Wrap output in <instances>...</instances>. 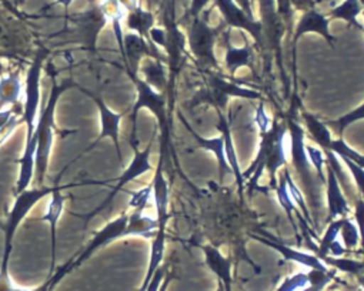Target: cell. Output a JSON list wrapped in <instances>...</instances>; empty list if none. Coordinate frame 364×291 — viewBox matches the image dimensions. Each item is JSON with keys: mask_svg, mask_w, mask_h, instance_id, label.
I'll use <instances>...</instances> for the list:
<instances>
[{"mask_svg": "<svg viewBox=\"0 0 364 291\" xmlns=\"http://www.w3.org/2000/svg\"><path fill=\"white\" fill-rule=\"evenodd\" d=\"M73 86L72 80H65L63 83L58 84L56 79L53 77L52 83V92L49 96L48 103L42 109L39 114V120L36 124V130L33 137L38 141V148H36V173H38V182L39 185H43L45 176L48 173L49 168V159H50V152L53 148V140H55V113L58 109V101L62 97V94Z\"/></svg>", "mask_w": 364, "mask_h": 291, "instance_id": "cell-1", "label": "cell"}, {"mask_svg": "<svg viewBox=\"0 0 364 291\" xmlns=\"http://www.w3.org/2000/svg\"><path fill=\"white\" fill-rule=\"evenodd\" d=\"M136 90H137V99L136 103L132 107V138L130 144L133 150H139V141H137V114L141 109H149L157 119L160 133H161V148L164 149V144L167 143V111H166V96L157 90H154L151 86H149L143 79L139 76L132 77Z\"/></svg>", "mask_w": 364, "mask_h": 291, "instance_id": "cell-2", "label": "cell"}, {"mask_svg": "<svg viewBox=\"0 0 364 291\" xmlns=\"http://www.w3.org/2000/svg\"><path fill=\"white\" fill-rule=\"evenodd\" d=\"M55 187H35V189H26L25 192L16 194V200L14 207L9 212L6 227H5V251L4 258L0 267L9 268V261L14 250V238L15 234L22 224V221L28 217L31 210L46 196H50Z\"/></svg>", "mask_w": 364, "mask_h": 291, "instance_id": "cell-3", "label": "cell"}, {"mask_svg": "<svg viewBox=\"0 0 364 291\" xmlns=\"http://www.w3.org/2000/svg\"><path fill=\"white\" fill-rule=\"evenodd\" d=\"M45 53L39 52L32 62L28 76H26V86H25V104H23V121L26 123V141H29L36 130V124L41 114V80H42V70H43Z\"/></svg>", "mask_w": 364, "mask_h": 291, "instance_id": "cell-4", "label": "cell"}, {"mask_svg": "<svg viewBox=\"0 0 364 291\" xmlns=\"http://www.w3.org/2000/svg\"><path fill=\"white\" fill-rule=\"evenodd\" d=\"M220 33L222 28L215 29L200 18L193 19V23L189 29V48L200 65L210 67L219 66L215 55V45Z\"/></svg>", "mask_w": 364, "mask_h": 291, "instance_id": "cell-5", "label": "cell"}, {"mask_svg": "<svg viewBox=\"0 0 364 291\" xmlns=\"http://www.w3.org/2000/svg\"><path fill=\"white\" fill-rule=\"evenodd\" d=\"M287 131L290 133V155L291 165L300 177L301 183L309 192L310 199H313V168L309 162L307 150H306V131L303 126L294 119L290 117L287 120Z\"/></svg>", "mask_w": 364, "mask_h": 291, "instance_id": "cell-6", "label": "cell"}, {"mask_svg": "<svg viewBox=\"0 0 364 291\" xmlns=\"http://www.w3.org/2000/svg\"><path fill=\"white\" fill-rule=\"evenodd\" d=\"M150 155H151V143L147 144V148L140 152V150H134V158L132 160V163L127 166V169L122 173V176L117 180V185L113 187V190L110 192V194L107 196V199L90 214H87L86 220H90L92 217H95L96 214H99L102 210H105L107 206L112 204L113 199L117 196V193L129 183H132L133 180H136L137 177L149 173L153 170V166L150 163Z\"/></svg>", "mask_w": 364, "mask_h": 291, "instance_id": "cell-7", "label": "cell"}, {"mask_svg": "<svg viewBox=\"0 0 364 291\" xmlns=\"http://www.w3.org/2000/svg\"><path fill=\"white\" fill-rule=\"evenodd\" d=\"M127 220H129V214L124 213L120 217L112 220L110 223H107L103 229H100L95 237L92 238V241L85 247V250L79 254V257L72 260V270H75L77 265L83 264L86 260H89L92 257V254H95L97 250H100L105 246H109L110 243L124 237V231H126V226H127Z\"/></svg>", "mask_w": 364, "mask_h": 291, "instance_id": "cell-8", "label": "cell"}, {"mask_svg": "<svg viewBox=\"0 0 364 291\" xmlns=\"http://www.w3.org/2000/svg\"><path fill=\"white\" fill-rule=\"evenodd\" d=\"M82 92H85L87 96H90V99L96 103L97 111H99L100 134H99V137L96 138V143H95V144H97V143L102 141L103 138H112V141H113V144H114V149H116L117 159H119V162L122 163L123 159H122V149H120V138H119V134H120V123H122V119H123V113H116V111H113V110L103 101V99H100V97L96 96L95 93H92V92H89V90H85V89H82Z\"/></svg>", "mask_w": 364, "mask_h": 291, "instance_id": "cell-9", "label": "cell"}, {"mask_svg": "<svg viewBox=\"0 0 364 291\" xmlns=\"http://www.w3.org/2000/svg\"><path fill=\"white\" fill-rule=\"evenodd\" d=\"M216 6L220 9L228 26L246 31L260 48L264 45L262 23L250 19L235 0H216Z\"/></svg>", "mask_w": 364, "mask_h": 291, "instance_id": "cell-10", "label": "cell"}, {"mask_svg": "<svg viewBox=\"0 0 364 291\" xmlns=\"http://www.w3.org/2000/svg\"><path fill=\"white\" fill-rule=\"evenodd\" d=\"M276 121V134L270 144V149L266 156V170H269L270 182L274 186L277 182V173L280 169L287 166V150H286V133L287 124L284 121Z\"/></svg>", "mask_w": 364, "mask_h": 291, "instance_id": "cell-11", "label": "cell"}, {"mask_svg": "<svg viewBox=\"0 0 364 291\" xmlns=\"http://www.w3.org/2000/svg\"><path fill=\"white\" fill-rule=\"evenodd\" d=\"M153 187V202L156 207V214H157V223H159V230H166L167 221H168V183L163 175V159H160L156 172H154V179L151 183Z\"/></svg>", "mask_w": 364, "mask_h": 291, "instance_id": "cell-12", "label": "cell"}, {"mask_svg": "<svg viewBox=\"0 0 364 291\" xmlns=\"http://www.w3.org/2000/svg\"><path fill=\"white\" fill-rule=\"evenodd\" d=\"M219 120H218V130L220 131V136L223 137L225 141V153H226V159L228 163L233 172V176L236 179L237 187H239V193L240 197L243 199V193H245V179H243V173L239 165V159H237V153H236V148H235V141L232 137V130H230V123L228 120V117L223 114V111H218Z\"/></svg>", "mask_w": 364, "mask_h": 291, "instance_id": "cell-13", "label": "cell"}, {"mask_svg": "<svg viewBox=\"0 0 364 291\" xmlns=\"http://www.w3.org/2000/svg\"><path fill=\"white\" fill-rule=\"evenodd\" d=\"M306 33H317L323 36L331 46H333V42L336 40L328 31V19L320 12H317L316 9L304 12V15L300 18L296 26L294 38H293V48H296L299 39Z\"/></svg>", "mask_w": 364, "mask_h": 291, "instance_id": "cell-14", "label": "cell"}, {"mask_svg": "<svg viewBox=\"0 0 364 291\" xmlns=\"http://www.w3.org/2000/svg\"><path fill=\"white\" fill-rule=\"evenodd\" d=\"M208 267L216 274L219 282L223 284L225 291H232L233 284V260L226 257L220 248L215 246H203Z\"/></svg>", "mask_w": 364, "mask_h": 291, "instance_id": "cell-15", "label": "cell"}, {"mask_svg": "<svg viewBox=\"0 0 364 291\" xmlns=\"http://www.w3.org/2000/svg\"><path fill=\"white\" fill-rule=\"evenodd\" d=\"M256 240L264 243L266 246L272 247L273 250H276L277 253H280V256L286 260V261H293V263H297L300 265H304L310 270H317V271H328V267L316 256V254H310V253H303V251H299V250H294L283 243H277V241H273V240H267V238H263V237H256Z\"/></svg>", "mask_w": 364, "mask_h": 291, "instance_id": "cell-16", "label": "cell"}, {"mask_svg": "<svg viewBox=\"0 0 364 291\" xmlns=\"http://www.w3.org/2000/svg\"><path fill=\"white\" fill-rule=\"evenodd\" d=\"M327 168V177H326V187H327V204H328V221H333L336 219L347 217L350 213V204L347 202V197L343 193L341 186L337 182V177L334 176L333 170Z\"/></svg>", "mask_w": 364, "mask_h": 291, "instance_id": "cell-17", "label": "cell"}, {"mask_svg": "<svg viewBox=\"0 0 364 291\" xmlns=\"http://www.w3.org/2000/svg\"><path fill=\"white\" fill-rule=\"evenodd\" d=\"M66 204V196L62 192V187L56 186L50 194V200L46 209V213L42 216V220L50 226V236H52V271H55V261H56V233L58 224L63 214Z\"/></svg>", "mask_w": 364, "mask_h": 291, "instance_id": "cell-18", "label": "cell"}, {"mask_svg": "<svg viewBox=\"0 0 364 291\" xmlns=\"http://www.w3.org/2000/svg\"><path fill=\"white\" fill-rule=\"evenodd\" d=\"M186 127L191 130L192 136L195 137V140L198 141V146H200V148H203L205 150L210 152L215 155L216 160H218V169H219V180L220 183H223L225 177L228 175H233L229 163H228V159H226V153H225V141H223V137L219 136V137H213V138H205L202 136H199L192 127H189V124L186 123V120H183Z\"/></svg>", "mask_w": 364, "mask_h": 291, "instance_id": "cell-19", "label": "cell"}, {"mask_svg": "<svg viewBox=\"0 0 364 291\" xmlns=\"http://www.w3.org/2000/svg\"><path fill=\"white\" fill-rule=\"evenodd\" d=\"M260 5H262L260 11L263 16V22L260 23L263 28V33L266 32V36L272 42V45L279 46L284 32V22L282 21V18L279 16L274 8V0H260Z\"/></svg>", "mask_w": 364, "mask_h": 291, "instance_id": "cell-20", "label": "cell"}, {"mask_svg": "<svg viewBox=\"0 0 364 291\" xmlns=\"http://www.w3.org/2000/svg\"><path fill=\"white\" fill-rule=\"evenodd\" d=\"M229 33H226V57H225V65L226 69L230 75H235L239 69L242 67H249L255 72V65H253V48L252 46H243V48H235L230 45L229 40Z\"/></svg>", "mask_w": 364, "mask_h": 291, "instance_id": "cell-21", "label": "cell"}, {"mask_svg": "<svg viewBox=\"0 0 364 291\" xmlns=\"http://www.w3.org/2000/svg\"><path fill=\"white\" fill-rule=\"evenodd\" d=\"M23 94V83L19 73H9L0 77V110L14 107Z\"/></svg>", "mask_w": 364, "mask_h": 291, "instance_id": "cell-22", "label": "cell"}, {"mask_svg": "<svg viewBox=\"0 0 364 291\" xmlns=\"http://www.w3.org/2000/svg\"><path fill=\"white\" fill-rule=\"evenodd\" d=\"M159 231L157 219H153L144 212H132L129 214L124 237L127 236H141L144 238H154Z\"/></svg>", "mask_w": 364, "mask_h": 291, "instance_id": "cell-23", "label": "cell"}, {"mask_svg": "<svg viewBox=\"0 0 364 291\" xmlns=\"http://www.w3.org/2000/svg\"><path fill=\"white\" fill-rule=\"evenodd\" d=\"M208 86L218 89L219 92L225 93L228 97H240V99H249V100H263L262 93H259L257 90L249 89V87H243L237 83H233L225 77L216 76V75H210L208 77Z\"/></svg>", "mask_w": 364, "mask_h": 291, "instance_id": "cell-24", "label": "cell"}, {"mask_svg": "<svg viewBox=\"0 0 364 291\" xmlns=\"http://www.w3.org/2000/svg\"><path fill=\"white\" fill-rule=\"evenodd\" d=\"M139 72L143 75V80L154 90L163 93L167 86V75L164 62L147 57L144 63H140Z\"/></svg>", "mask_w": 364, "mask_h": 291, "instance_id": "cell-25", "label": "cell"}, {"mask_svg": "<svg viewBox=\"0 0 364 291\" xmlns=\"http://www.w3.org/2000/svg\"><path fill=\"white\" fill-rule=\"evenodd\" d=\"M301 117H303L306 128H307L310 137L314 140V143L318 146V148L323 152H328L330 144L333 141L331 131H330L328 126L326 123H323L321 120H318L316 116L310 114V113H303Z\"/></svg>", "mask_w": 364, "mask_h": 291, "instance_id": "cell-26", "label": "cell"}, {"mask_svg": "<svg viewBox=\"0 0 364 291\" xmlns=\"http://www.w3.org/2000/svg\"><path fill=\"white\" fill-rule=\"evenodd\" d=\"M164 251H166V230H159L157 234L153 238V243H151L147 273H146L144 281H143V284H141L139 291H144L146 290V287L149 285V282L153 278L154 273L160 268V265L163 263V258H164Z\"/></svg>", "mask_w": 364, "mask_h": 291, "instance_id": "cell-27", "label": "cell"}, {"mask_svg": "<svg viewBox=\"0 0 364 291\" xmlns=\"http://www.w3.org/2000/svg\"><path fill=\"white\" fill-rule=\"evenodd\" d=\"M229 100H230V97H228L225 93H222L218 89H213L210 86H206L205 89H202L192 97L189 107H191V110H193L200 104H210L218 111H222V110L228 109Z\"/></svg>", "mask_w": 364, "mask_h": 291, "instance_id": "cell-28", "label": "cell"}, {"mask_svg": "<svg viewBox=\"0 0 364 291\" xmlns=\"http://www.w3.org/2000/svg\"><path fill=\"white\" fill-rule=\"evenodd\" d=\"M153 25H154V16L150 12L143 11L141 8H134L127 16V28L137 32V35L144 38L149 43H150L149 35H150V31L153 29Z\"/></svg>", "mask_w": 364, "mask_h": 291, "instance_id": "cell-29", "label": "cell"}, {"mask_svg": "<svg viewBox=\"0 0 364 291\" xmlns=\"http://www.w3.org/2000/svg\"><path fill=\"white\" fill-rule=\"evenodd\" d=\"M276 196H277V200L280 203V206L283 207V210L286 212L287 214V219L291 223L293 229L297 231V221H296V217L299 221H306V219L300 214V210L297 209V206L294 204L293 199L290 197L289 194V190H287V186H286V182H284V177L280 179V182L277 183L276 186Z\"/></svg>", "mask_w": 364, "mask_h": 291, "instance_id": "cell-30", "label": "cell"}, {"mask_svg": "<svg viewBox=\"0 0 364 291\" xmlns=\"http://www.w3.org/2000/svg\"><path fill=\"white\" fill-rule=\"evenodd\" d=\"M363 12V6L358 0H344L340 6L331 9V16L336 19H343L348 23V26H354L360 31H364L358 23L357 16Z\"/></svg>", "mask_w": 364, "mask_h": 291, "instance_id": "cell-31", "label": "cell"}, {"mask_svg": "<svg viewBox=\"0 0 364 291\" xmlns=\"http://www.w3.org/2000/svg\"><path fill=\"white\" fill-rule=\"evenodd\" d=\"M321 261L327 265L334 268L336 271H343L346 274L350 275H361L364 274V263L354 260V258H348V257H331V256H326L321 258Z\"/></svg>", "mask_w": 364, "mask_h": 291, "instance_id": "cell-32", "label": "cell"}, {"mask_svg": "<svg viewBox=\"0 0 364 291\" xmlns=\"http://www.w3.org/2000/svg\"><path fill=\"white\" fill-rule=\"evenodd\" d=\"M283 177H284V182H286V186H287V190H289V194L290 197L293 199L294 204L297 206L299 210L303 212V216L304 219L309 221V224H313V219L310 216V212H309V207L306 204V200H304V196H303V192L299 189V186L296 185L294 179L291 177V173H290V169L286 166L283 169Z\"/></svg>", "mask_w": 364, "mask_h": 291, "instance_id": "cell-33", "label": "cell"}, {"mask_svg": "<svg viewBox=\"0 0 364 291\" xmlns=\"http://www.w3.org/2000/svg\"><path fill=\"white\" fill-rule=\"evenodd\" d=\"M324 158H326L327 166L333 170L334 176L337 177V182H338V185L341 186V189H346V192H347L348 194H353V193H354V182H351L350 177H348V175H346L344 166H341L340 159H338L334 153H331L330 150H328V152H324Z\"/></svg>", "mask_w": 364, "mask_h": 291, "instance_id": "cell-34", "label": "cell"}, {"mask_svg": "<svg viewBox=\"0 0 364 291\" xmlns=\"http://www.w3.org/2000/svg\"><path fill=\"white\" fill-rule=\"evenodd\" d=\"M330 152L334 153L338 159H348L353 163H355L357 166H360L361 169H364V156L360 155L358 152H355L354 149H351L341 137L331 141Z\"/></svg>", "mask_w": 364, "mask_h": 291, "instance_id": "cell-35", "label": "cell"}, {"mask_svg": "<svg viewBox=\"0 0 364 291\" xmlns=\"http://www.w3.org/2000/svg\"><path fill=\"white\" fill-rule=\"evenodd\" d=\"M344 219V217H343ZM343 219H336L333 221H330L318 247L316 248V256L321 260L323 257H326L328 254V248L330 246L337 240V237L340 236V229L343 226Z\"/></svg>", "mask_w": 364, "mask_h": 291, "instance_id": "cell-36", "label": "cell"}, {"mask_svg": "<svg viewBox=\"0 0 364 291\" xmlns=\"http://www.w3.org/2000/svg\"><path fill=\"white\" fill-rule=\"evenodd\" d=\"M340 236L343 238L344 243V248L347 251L354 250L358 244H360V234H358V229L355 226V223L353 220H350L348 217L343 219V226L340 229Z\"/></svg>", "mask_w": 364, "mask_h": 291, "instance_id": "cell-37", "label": "cell"}, {"mask_svg": "<svg viewBox=\"0 0 364 291\" xmlns=\"http://www.w3.org/2000/svg\"><path fill=\"white\" fill-rule=\"evenodd\" d=\"M306 150H307V156H309V162H310L311 168L316 170L321 185H326V175H324L326 158H324V152L320 148H314V146L307 144V143H306Z\"/></svg>", "mask_w": 364, "mask_h": 291, "instance_id": "cell-38", "label": "cell"}, {"mask_svg": "<svg viewBox=\"0 0 364 291\" xmlns=\"http://www.w3.org/2000/svg\"><path fill=\"white\" fill-rule=\"evenodd\" d=\"M358 120H364V103H363L361 106H358L357 109L351 110L350 113L344 114V116L340 117L338 120H336V121H328L327 126L334 127L336 131L338 133V136L341 137L343 133H344V130H346L350 124H353V123H355V121H358Z\"/></svg>", "mask_w": 364, "mask_h": 291, "instance_id": "cell-39", "label": "cell"}, {"mask_svg": "<svg viewBox=\"0 0 364 291\" xmlns=\"http://www.w3.org/2000/svg\"><path fill=\"white\" fill-rule=\"evenodd\" d=\"M151 199H153V187L150 185L147 187H143L132 193V197L129 200V209H132L133 212H144Z\"/></svg>", "mask_w": 364, "mask_h": 291, "instance_id": "cell-40", "label": "cell"}, {"mask_svg": "<svg viewBox=\"0 0 364 291\" xmlns=\"http://www.w3.org/2000/svg\"><path fill=\"white\" fill-rule=\"evenodd\" d=\"M255 124L259 128V133L263 134V133H267L272 126H273V120L272 117L266 113V109H264V101L260 100L257 109H256V113H255Z\"/></svg>", "mask_w": 364, "mask_h": 291, "instance_id": "cell-41", "label": "cell"}, {"mask_svg": "<svg viewBox=\"0 0 364 291\" xmlns=\"http://www.w3.org/2000/svg\"><path fill=\"white\" fill-rule=\"evenodd\" d=\"M346 165V169L350 172L351 175V179L354 182V186L358 189L360 194H361V199L364 200V169H361L360 166H357L355 163H353L351 160L348 159H341Z\"/></svg>", "mask_w": 364, "mask_h": 291, "instance_id": "cell-42", "label": "cell"}, {"mask_svg": "<svg viewBox=\"0 0 364 291\" xmlns=\"http://www.w3.org/2000/svg\"><path fill=\"white\" fill-rule=\"evenodd\" d=\"M354 223L358 229L360 246H361V251H363V257H364V200L361 197L357 199L354 203ZM363 263H364V260H363Z\"/></svg>", "mask_w": 364, "mask_h": 291, "instance_id": "cell-43", "label": "cell"}, {"mask_svg": "<svg viewBox=\"0 0 364 291\" xmlns=\"http://www.w3.org/2000/svg\"><path fill=\"white\" fill-rule=\"evenodd\" d=\"M277 13L282 18V21L290 26L293 22V9L290 5V0H277Z\"/></svg>", "mask_w": 364, "mask_h": 291, "instance_id": "cell-44", "label": "cell"}, {"mask_svg": "<svg viewBox=\"0 0 364 291\" xmlns=\"http://www.w3.org/2000/svg\"><path fill=\"white\" fill-rule=\"evenodd\" d=\"M290 5L294 6L297 11H311L316 6L314 0H290Z\"/></svg>", "mask_w": 364, "mask_h": 291, "instance_id": "cell-45", "label": "cell"}, {"mask_svg": "<svg viewBox=\"0 0 364 291\" xmlns=\"http://www.w3.org/2000/svg\"><path fill=\"white\" fill-rule=\"evenodd\" d=\"M208 4H209V0H193V2H192V8H191V15H192V18H193V19L199 18Z\"/></svg>", "mask_w": 364, "mask_h": 291, "instance_id": "cell-46", "label": "cell"}, {"mask_svg": "<svg viewBox=\"0 0 364 291\" xmlns=\"http://www.w3.org/2000/svg\"><path fill=\"white\" fill-rule=\"evenodd\" d=\"M235 2H236L239 6H240V9H242V11H245V13H246V15H247L250 19H255L250 0H235Z\"/></svg>", "mask_w": 364, "mask_h": 291, "instance_id": "cell-47", "label": "cell"}, {"mask_svg": "<svg viewBox=\"0 0 364 291\" xmlns=\"http://www.w3.org/2000/svg\"><path fill=\"white\" fill-rule=\"evenodd\" d=\"M170 281H171V274L167 273L164 280H163V282H161V285H160V288H159V291H167V288L170 285Z\"/></svg>", "mask_w": 364, "mask_h": 291, "instance_id": "cell-48", "label": "cell"}, {"mask_svg": "<svg viewBox=\"0 0 364 291\" xmlns=\"http://www.w3.org/2000/svg\"><path fill=\"white\" fill-rule=\"evenodd\" d=\"M72 2H73V0H56V4L63 6V8H69L72 5Z\"/></svg>", "mask_w": 364, "mask_h": 291, "instance_id": "cell-49", "label": "cell"}, {"mask_svg": "<svg viewBox=\"0 0 364 291\" xmlns=\"http://www.w3.org/2000/svg\"><path fill=\"white\" fill-rule=\"evenodd\" d=\"M357 280H358V284L363 287V290H364V274H361V275H358L357 277Z\"/></svg>", "mask_w": 364, "mask_h": 291, "instance_id": "cell-50", "label": "cell"}, {"mask_svg": "<svg viewBox=\"0 0 364 291\" xmlns=\"http://www.w3.org/2000/svg\"><path fill=\"white\" fill-rule=\"evenodd\" d=\"M216 291H225V287H223V284L222 282H219V285H218V290Z\"/></svg>", "mask_w": 364, "mask_h": 291, "instance_id": "cell-51", "label": "cell"}]
</instances>
